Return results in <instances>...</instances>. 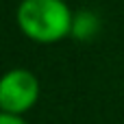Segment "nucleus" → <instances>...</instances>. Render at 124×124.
Listing matches in <instances>:
<instances>
[{"label":"nucleus","mask_w":124,"mask_h":124,"mask_svg":"<svg viewBox=\"0 0 124 124\" xmlns=\"http://www.w3.org/2000/svg\"><path fill=\"white\" fill-rule=\"evenodd\" d=\"M15 20L24 37L37 44H57L72 35L74 11L65 0H22Z\"/></svg>","instance_id":"obj_1"},{"label":"nucleus","mask_w":124,"mask_h":124,"mask_svg":"<svg viewBox=\"0 0 124 124\" xmlns=\"http://www.w3.org/2000/svg\"><path fill=\"white\" fill-rule=\"evenodd\" d=\"M39 100V78L26 68H13L0 83V109L2 113L24 116Z\"/></svg>","instance_id":"obj_2"},{"label":"nucleus","mask_w":124,"mask_h":124,"mask_svg":"<svg viewBox=\"0 0 124 124\" xmlns=\"http://www.w3.org/2000/svg\"><path fill=\"white\" fill-rule=\"evenodd\" d=\"M102 22L98 17V13L94 11H76L74 13V22H72V37L78 39V41H87V39H94L100 31Z\"/></svg>","instance_id":"obj_3"},{"label":"nucleus","mask_w":124,"mask_h":124,"mask_svg":"<svg viewBox=\"0 0 124 124\" xmlns=\"http://www.w3.org/2000/svg\"><path fill=\"white\" fill-rule=\"evenodd\" d=\"M0 124H28L22 116H11V113H0Z\"/></svg>","instance_id":"obj_4"}]
</instances>
